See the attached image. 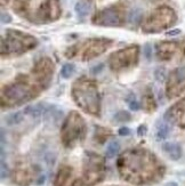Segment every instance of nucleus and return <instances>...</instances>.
<instances>
[{
  "mask_svg": "<svg viewBox=\"0 0 185 186\" xmlns=\"http://www.w3.org/2000/svg\"><path fill=\"white\" fill-rule=\"evenodd\" d=\"M168 132H169V127L168 125L165 122H161L158 126V131H156V137L158 139H165L168 136Z\"/></svg>",
  "mask_w": 185,
  "mask_h": 186,
  "instance_id": "obj_8",
  "label": "nucleus"
},
{
  "mask_svg": "<svg viewBox=\"0 0 185 186\" xmlns=\"http://www.w3.org/2000/svg\"><path fill=\"white\" fill-rule=\"evenodd\" d=\"M167 186H178V185L176 184L175 181H170V183H168V184H167Z\"/></svg>",
  "mask_w": 185,
  "mask_h": 186,
  "instance_id": "obj_20",
  "label": "nucleus"
},
{
  "mask_svg": "<svg viewBox=\"0 0 185 186\" xmlns=\"http://www.w3.org/2000/svg\"><path fill=\"white\" fill-rule=\"evenodd\" d=\"M154 75H156V78L158 81H163L166 79V70L162 69V68L156 69V72H154Z\"/></svg>",
  "mask_w": 185,
  "mask_h": 186,
  "instance_id": "obj_11",
  "label": "nucleus"
},
{
  "mask_svg": "<svg viewBox=\"0 0 185 186\" xmlns=\"http://www.w3.org/2000/svg\"><path fill=\"white\" fill-rule=\"evenodd\" d=\"M114 119L119 121V122H127V121H130V114L127 112V111H119V112L114 115Z\"/></svg>",
  "mask_w": 185,
  "mask_h": 186,
  "instance_id": "obj_9",
  "label": "nucleus"
},
{
  "mask_svg": "<svg viewBox=\"0 0 185 186\" xmlns=\"http://www.w3.org/2000/svg\"><path fill=\"white\" fill-rule=\"evenodd\" d=\"M23 119V115H22V112H15V113H10L7 117L5 118V121L7 125L9 126H13V125H17L20 123Z\"/></svg>",
  "mask_w": 185,
  "mask_h": 186,
  "instance_id": "obj_6",
  "label": "nucleus"
},
{
  "mask_svg": "<svg viewBox=\"0 0 185 186\" xmlns=\"http://www.w3.org/2000/svg\"><path fill=\"white\" fill-rule=\"evenodd\" d=\"M46 106L42 103H38L35 105H30L23 110V113L26 115H30L32 118H39L41 117L45 112H46Z\"/></svg>",
  "mask_w": 185,
  "mask_h": 186,
  "instance_id": "obj_3",
  "label": "nucleus"
},
{
  "mask_svg": "<svg viewBox=\"0 0 185 186\" xmlns=\"http://www.w3.org/2000/svg\"><path fill=\"white\" fill-rule=\"evenodd\" d=\"M13 21L12 18V16L9 14H5V13H2L1 14V23H4V24H8Z\"/></svg>",
  "mask_w": 185,
  "mask_h": 186,
  "instance_id": "obj_15",
  "label": "nucleus"
},
{
  "mask_svg": "<svg viewBox=\"0 0 185 186\" xmlns=\"http://www.w3.org/2000/svg\"><path fill=\"white\" fill-rule=\"evenodd\" d=\"M103 69V64H99L98 66H94L92 69V74H96V73H99Z\"/></svg>",
  "mask_w": 185,
  "mask_h": 186,
  "instance_id": "obj_18",
  "label": "nucleus"
},
{
  "mask_svg": "<svg viewBox=\"0 0 185 186\" xmlns=\"http://www.w3.org/2000/svg\"><path fill=\"white\" fill-rule=\"evenodd\" d=\"M96 23L99 25H106V26H114V25L120 24V15L117 10L109 8V9H104L98 14L97 18H96Z\"/></svg>",
  "mask_w": 185,
  "mask_h": 186,
  "instance_id": "obj_1",
  "label": "nucleus"
},
{
  "mask_svg": "<svg viewBox=\"0 0 185 186\" xmlns=\"http://www.w3.org/2000/svg\"><path fill=\"white\" fill-rule=\"evenodd\" d=\"M7 176H8V168H7V166L5 164L4 159H1V178L5 179Z\"/></svg>",
  "mask_w": 185,
  "mask_h": 186,
  "instance_id": "obj_13",
  "label": "nucleus"
},
{
  "mask_svg": "<svg viewBox=\"0 0 185 186\" xmlns=\"http://www.w3.org/2000/svg\"><path fill=\"white\" fill-rule=\"evenodd\" d=\"M142 17V10L141 9H135L133 10L130 15H129V22L133 23V24H137L140 21H141Z\"/></svg>",
  "mask_w": 185,
  "mask_h": 186,
  "instance_id": "obj_10",
  "label": "nucleus"
},
{
  "mask_svg": "<svg viewBox=\"0 0 185 186\" xmlns=\"http://www.w3.org/2000/svg\"><path fill=\"white\" fill-rule=\"evenodd\" d=\"M74 73V65L72 63H66L63 65V68L61 70V75L64 79H69L70 77H72V74Z\"/></svg>",
  "mask_w": 185,
  "mask_h": 186,
  "instance_id": "obj_7",
  "label": "nucleus"
},
{
  "mask_svg": "<svg viewBox=\"0 0 185 186\" xmlns=\"http://www.w3.org/2000/svg\"><path fill=\"white\" fill-rule=\"evenodd\" d=\"M74 10H76V13H77L79 16L83 17V16L88 15V13L90 12V5L87 4L86 1H79V2H77L76 6H74Z\"/></svg>",
  "mask_w": 185,
  "mask_h": 186,
  "instance_id": "obj_4",
  "label": "nucleus"
},
{
  "mask_svg": "<svg viewBox=\"0 0 185 186\" xmlns=\"http://www.w3.org/2000/svg\"><path fill=\"white\" fill-rule=\"evenodd\" d=\"M180 33V29H175V30H171V31H169V32H167L166 35L173 37V35H178Z\"/></svg>",
  "mask_w": 185,
  "mask_h": 186,
  "instance_id": "obj_19",
  "label": "nucleus"
},
{
  "mask_svg": "<svg viewBox=\"0 0 185 186\" xmlns=\"http://www.w3.org/2000/svg\"><path fill=\"white\" fill-rule=\"evenodd\" d=\"M143 53H144V56H145L147 59H151L152 57V47L150 44H145L144 48H143Z\"/></svg>",
  "mask_w": 185,
  "mask_h": 186,
  "instance_id": "obj_12",
  "label": "nucleus"
},
{
  "mask_svg": "<svg viewBox=\"0 0 185 186\" xmlns=\"http://www.w3.org/2000/svg\"><path fill=\"white\" fill-rule=\"evenodd\" d=\"M146 132H147V127L145 125H141L140 127L137 128V134L140 136H144V135H146Z\"/></svg>",
  "mask_w": 185,
  "mask_h": 186,
  "instance_id": "obj_16",
  "label": "nucleus"
},
{
  "mask_svg": "<svg viewBox=\"0 0 185 186\" xmlns=\"http://www.w3.org/2000/svg\"><path fill=\"white\" fill-rule=\"evenodd\" d=\"M120 151V144L116 141L109 143V145L106 147V158L111 159V158L116 157L118 154V152Z\"/></svg>",
  "mask_w": 185,
  "mask_h": 186,
  "instance_id": "obj_5",
  "label": "nucleus"
},
{
  "mask_svg": "<svg viewBox=\"0 0 185 186\" xmlns=\"http://www.w3.org/2000/svg\"><path fill=\"white\" fill-rule=\"evenodd\" d=\"M129 108L132 111H138L140 110V104H138V102H137L135 98L133 101H129Z\"/></svg>",
  "mask_w": 185,
  "mask_h": 186,
  "instance_id": "obj_14",
  "label": "nucleus"
},
{
  "mask_svg": "<svg viewBox=\"0 0 185 186\" xmlns=\"http://www.w3.org/2000/svg\"><path fill=\"white\" fill-rule=\"evenodd\" d=\"M118 132L120 136H128V135H130V129L128 127H121Z\"/></svg>",
  "mask_w": 185,
  "mask_h": 186,
  "instance_id": "obj_17",
  "label": "nucleus"
},
{
  "mask_svg": "<svg viewBox=\"0 0 185 186\" xmlns=\"http://www.w3.org/2000/svg\"><path fill=\"white\" fill-rule=\"evenodd\" d=\"M162 148L168 154V157L173 160H178L182 157V147L177 143L167 142L162 145Z\"/></svg>",
  "mask_w": 185,
  "mask_h": 186,
  "instance_id": "obj_2",
  "label": "nucleus"
}]
</instances>
